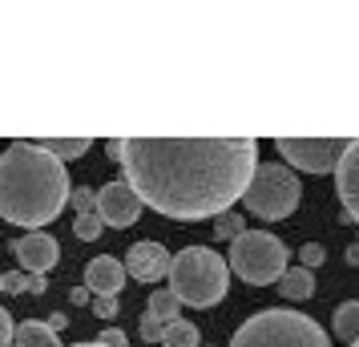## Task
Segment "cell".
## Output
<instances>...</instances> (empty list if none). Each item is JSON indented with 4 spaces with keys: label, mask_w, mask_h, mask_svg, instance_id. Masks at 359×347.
Here are the masks:
<instances>
[{
    "label": "cell",
    "mask_w": 359,
    "mask_h": 347,
    "mask_svg": "<svg viewBox=\"0 0 359 347\" xmlns=\"http://www.w3.org/2000/svg\"><path fill=\"white\" fill-rule=\"evenodd\" d=\"M105 154H109L114 162H121V154H126V137H114V142H105Z\"/></svg>",
    "instance_id": "obj_28"
},
{
    "label": "cell",
    "mask_w": 359,
    "mask_h": 347,
    "mask_svg": "<svg viewBox=\"0 0 359 347\" xmlns=\"http://www.w3.org/2000/svg\"><path fill=\"white\" fill-rule=\"evenodd\" d=\"M49 327H53V331H61V327H65V311H57V315H53V319H49Z\"/></svg>",
    "instance_id": "obj_30"
},
{
    "label": "cell",
    "mask_w": 359,
    "mask_h": 347,
    "mask_svg": "<svg viewBox=\"0 0 359 347\" xmlns=\"http://www.w3.org/2000/svg\"><path fill=\"white\" fill-rule=\"evenodd\" d=\"M299 259H303V263H299V266H307V271H311V266H319V263H323V259H327L323 243H307V247H303V254H299Z\"/></svg>",
    "instance_id": "obj_24"
},
{
    "label": "cell",
    "mask_w": 359,
    "mask_h": 347,
    "mask_svg": "<svg viewBox=\"0 0 359 347\" xmlns=\"http://www.w3.org/2000/svg\"><path fill=\"white\" fill-rule=\"evenodd\" d=\"M85 287L93 295H117L126 287V263H117L109 254H97L93 263L85 266Z\"/></svg>",
    "instance_id": "obj_12"
},
{
    "label": "cell",
    "mask_w": 359,
    "mask_h": 347,
    "mask_svg": "<svg viewBox=\"0 0 359 347\" xmlns=\"http://www.w3.org/2000/svg\"><path fill=\"white\" fill-rule=\"evenodd\" d=\"M170 250L162 247V243H154V238H146V243H133L130 247V263H126V271H130L133 279L142 283H158V279H170Z\"/></svg>",
    "instance_id": "obj_11"
},
{
    "label": "cell",
    "mask_w": 359,
    "mask_h": 347,
    "mask_svg": "<svg viewBox=\"0 0 359 347\" xmlns=\"http://www.w3.org/2000/svg\"><path fill=\"white\" fill-rule=\"evenodd\" d=\"M347 142H351V137H278L275 149L291 165L307 170V174H327V170L339 165Z\"/></svg>",
    "instance_id": "obj_7"
},
{
    "label": "cell",
    "mask_w": 359,
    "mask_h": 347,
    "mask_svg": "<svg viewBox=\"0 0 359 347\" xmlns=\"http://www.w3.org/2000/svg\"><path fill=\"white\" fill-rule=\"evenodd\" d=\"M97 218L105 226H117V231L133 226V222L142 218V198H137V190H133L126 178L105 182L97 190Z\"/></svg>",
    "instance_id": "obj_8"
},
{
    "label": "cell",
    "mask_w": 359,
    "mask_h": 347,
    "mask_svg": "<svg viewBox=\"0 0 359 347\" xmlns=\"http://www.w3.org/2000/svg\"><path fill=\"white\" fill-rule=\"evenodd\" d=\"M226 259L210 247H186L170 263V291L178 303L190 307H214L226 299Z\"/></svg>",
    "instance_id": "obj_3"
},
{
    "label": "cell",
    "mask_w": 359,
    "mask_h": 347,
    "mask_svg": "<svg viewBox=\"0 0 359 347\" xmlns=\"http://www.w3.org/2000/svg\"><path fill=\"white\" fill-rule=\"evenodd\" d=\"M230 271L255 287L278 283L287 275V247L271 231H243L230 243Z\"/></svg>",
    "instance_id": "obj_5"
},
{
    "label": "cell",
    "mask_w": 359,
    "mask_h": 347,
    "mask_svg": "<svg viewBox=\"0 0 359 347\" xmlns=\"http://www.w3.org/2000/svg\"><path fill=\"white\" fill-rule=\"evenodd\" d=\"M69 170L53 154L36 149L20 137L0 154V218L17 226H45L65 210L69 202Z\"/></svg>",
    "instance_id": "obj_2"
},
{
    "label": "cell",
    "mask_w": 359,
    "mask_h": 347,
    "mask_svg": "<svg viewBox=\"0 0 359 347\" xmlns=\"http://www.w3.org/2000/svg\"><path fill=\"white\" fill-rule=\"evenodd\" d=\"M13 254H17V263L29 271V275H41V271H49V266H57V259H61V247H57V238L45 231H29L25 238H17L13 243Z\"/></svg>",
    "instance_id": "obj_9"
},
{
    "label": "cell",
    "mask_w": 359,
    "mask_h": 347,
    "mask_svg": "<svg viewBox=\"0 0 359 347\" xmlns=\"http://www.w3.org/2000/svg\"><path fill=\"white\" fill-rule=\"evenodd\" d=\"M13 343L17 347H61V339H57V331H53L49 323H41V319H25V323H17Z\"/></svg>",
    "instance_id": "obj_13"
},
{
    "label": "cell",
    "mask_w": 359,
    "mask_h": 347,
    "mask_svg": "<svg viewBox=\"0 0 359 347\" xmlns=\"http://www.w3.org/2000/svg\"><path fill=\"white\" fill-rule=\"evenodd\" d=\"M33 146L53 154L57 162H73V158H81L93 142H89V137H33Z\"/></svg>",
    "instance_id": "obj_14"
},
{
    "label": "cell",
    "mask_w": 359,
    "mask_h": 347,
    "mask_svg": "<svg viewBox=\"0 0 359 347\" xmlns=\"http://www.w3.org/2000/svg\"><path fill=\"white\" fill-rule=\"evenodd\" d=\"M335 335L347 339V343H355V339H359V299L343 303L339 311H335Z\"/></svg>",
    "instance_id": "obj_18"
},
{
    "label": "cell",
    "mask_w": 359,
    "mask_h": 347,
    "mask_svg": "<svg viewBox=\"0 0 359 347\" xmlns=\"http://www.w3.org/2000/svg\"><path fill=\"white\" fill-rule=\"evenodd\" d=\"M351 347H359V339H355V343H351Z\"/></svg>",
    "instance_id": "obj_34"
},
{
    "label": "cell",
    "mask_w": 359,
    "mask_h": 347,
    "mask_svg": "<svg viewBox=\"0 0 359 347\" xmlns=\"http://www.w3.org/2000/svg\"><path fill=\"white\" fill-rule=\"evenodd\" d=\"M178 307H182V303H178V295H174L170 287L154 291V295H149V303H146V311L154 315V319H162V323H174V319H182Z\"/></svg>",
    "instance_id": "obj_17"
},
{
    "label": "cell",
    "mask_w": 359,
    "mask_h": 347,
    "mask_svg": "<svg viewBox=\"0 0 359 347\" xmlns=\"http://www.w3.org/2000/svg\"><path fill=\"white\" fill-rule=\"evenodd\" d=\"M335 186H339V202H343V222H359V137L347 142L339 165H335Z\"/></svg>",
    "instance_id": "obj_10"
},
{
    "label": "cell",
    "mask_w": 359,
    "mask_h": 347,
    "mask_svg": "<svg viewBox=\"0 0 359 347\" xmlns=\"http://www.w3.org/2000/svg\"><path fill=\"white\" fill-rule=\"evenodd\" d=\"M93 311H97L101 319H114L117 315V295H97L93 299Z\"/></svg>",
    "instance_id": "obj_25"
},
{
    "label": "cell",
    "mask_w": 359,
    "mask_h": 347,
    "mask_svg": "<svg viewBox=\"0 0 359 347\" xmlns=\"http://www.w3.org/2000/svg\"><path fill=\"white\" fill-rule=\"evenodd\" d=\"M214 234L234 243V238L243 234V215H238V210H226V215H218V218H214Z\"/></svg>",
    "instance_id": "obj_21"
},
{
    "label": "cell",
    "mask_w": 359,
    "mask_h": 347,
    "mask_svg": "<svg viewBox=\"0 0 359 347\" xmlns=\"http://www.w3.org/2000/svg\"><path fill=\"white\" fill-rule=\"evenodd\" d=\"M73 347H101V343H73Z\"/></svg>",
    "instance_id": "obj_32"
},
{
    "label": "cell",
    "mask_w": 359,
    "mask_h": 347,
    "mask_svg": "<svg viewBox=\"0 0 359 347\" xmlns=\"http://www.w3.org/2000/svg\"><path fill=\"white\" fill-rule=\"evenodd\" d=\"M101 231H105V222L97 218V210H93V215H77V218H73V234L85 238V243H97Z\"/></svg>",
    "instance_id": "obj_20"
},
{
    "label": "cell",
    "mask_w": 359,
    "mask_h": 347,
    "mask_svg": "<svg viewBox=\"0 0 359 347\" xmlns=\"http://www.w3.org/2000/svg\"><path fill=\"white\" fill-rule=\"evenodd\" d=\"M49 283H45V275H29V271H4V291H13V295H20V291H33V295H41Z\"/></svg>",
    "instance_id": "obj_19"
},
{
    "label": "cell",
    "mask_w": 359,
    "mask_h": 347,
    "mask_svg": "<svg viewBox=\"0 0 359 347\" xmlns=\"http://www.w3.org/2000/svg\"><path fill=\"white\" fill-rule=\"evenodd\" d=\"M126 182L142 206L165 218H218L246 194L259 170V142L250 137H130Z\"/></svg>",
    "instance_id": "obj_1"
},
{
    "label": "cell",
    "mask_w": 359,
    "mask_h": 347,
    "mask_svg": "<svg viewBox=\"0 0 359 347\" xmlns=\"http://www.w3.org/2000/svg\"><path fill=\"white\" fill-rule=\"evenodd\" d=\"M0 291H4V271H0Z\"/></svg>",
    "instance_id": "obj_33"
},
{
    "label": "cell",
    "mask_w": 359,
    "mask_h": 347,
    "mask_svg": "<svg viewBox=\"0 0 359 347\" xmlns=\"http://www.w3.org/2000/svg\"><path fill=\"white\" fill-rule=\"evenodd\" d=\"M230 347H331V339L311 315L291 311V307H271V311L250 315L234 331Z\"/></svg>",
    "instance_id": "obj_4"
},
{
    "label": "cell",
    "mask_w": 359,
    "mask_h": 347,
    "mask_svg": "<svg viewBox=\"0 0 359 347\" xmlns=\"http://www.w3.org/2000/svg\"><path fill=\"white\" fill-rule=\"evenodd\" d=\"M347 263H351V266H359V238L351 243V247H347Z\"/></svg>",
    "instance_id": "obj_29"
},
{
    "label": "cell",
    "mask_w": 359,
    "mask_h": 347,
    "mask_svg": "<svg viewBox=\"0 0 359 347\" xmlns=\"http://www.w3.org/2000/svg\"><path fill=\"white\" fill-rule=\"evenodd\" d=\"M97 343H101V347H126V335H121L117 327H105V331L97 335Z\"/></svg>",
    "instance_id": "obj_27"
},
{
    "label": "cell",
    "mask_w": 359,
    "mask_h": 347,
    "mask_svg": "<svg viewBox=\"0 0 359 347\" xmlns=\"http://www.w3.org/2000/svg\"><path fill=\"white\" fill-rule=\"evenodd\" d=\"M69 202L77 206V215H93V210H97V190L77 186V190H69Z\"/></svg>",
    "instance_id": "obj_22"
},
{
    "label": "cell",
    "mask_w": 359,
    "mask_h": 347,
    "mask_svg": "<svg viewBox=\"0 0 359 347\" xmlns=\"http://www.w3.org/2000/svg\"><path fill=\"white\" fill-rule=\"evenodd\" d=\"M69 299H73V303H85V299H89V287H77V291H73Z\"/></svg>",
    "instance_id": "obj_31"
},
{
    "label": "cell",
    "mask_w": 359,
    "mask_h": 347,
    "mask_svg": "<svg viewBox=\"0 0 359 347\" xmlns=\"http://www.w3.org/2000/svg\"><path fill=\"white\" fill-rule=\"evenodd\" d=\"M202 335L190 319H174V323H165V335H162V347H202L198 343Z\"/></svg>",
    "instance_id": "obj_16"
},
{
    "label": "cell",
    "mask_w": 359,
    "mask_h": 347,
    "mask_svg": "<svg viewBox=\"0 0 359 347\" xmlns=\"http://www.w3.org/2000/svg\"><path fill=\"white\" fill-rule=\"evenodd\" d=\"M13 335H17V323H13V315L0 307V347H8L13 343Z\"/></svg>",
    "instance_id": "obj_26"
},
{
    "label": "cell",
    "mask_w": 359,
    "mask_h": 347,
    "mask_svg": "<svg viewBox=\"0 0 359 347\" xmlns=\"http://www.w3.org/2000/svg\"><path fill=\"white\" fill-rule=\"evenodd\" d=\"M137 331H142V339L146 343H162V335H165V323L162 319H154V315H142V323H137Z\"/></svg>",
    "instance_id": "obj_23"
},
{
    "label": "cell",
    "mask_w": 359,
    "mask_h": 347,
    "mask_svg": "<svg viewBox=\"0 0 359 347\" xmlns=\"http://www.w3.org/2000/svg\"><path fill=\"white\" fill-rule=\"evenodd\" d=\"M278 295L283 299H311L315 295V275L307 266H287V275L278 279Z\"/></svg>",
    "instance_id": "obj_15"
},
{
    "label": "cell",
    "mask_w": 359,
    "mask_h": 347,
    "mask_svg": "<svg viewBox=\"0 0 359 347\" xmlns=\"http://www.w3.org/2000/svg\"><path fill=\"white\" fill-rule=\"evenodd\" d=\"M299 198H303V186H299V178L291 174V165L262 162L259 170H255L250 186H246L243 206L250 215L278 222V218H287L294 206H299Z\"/></svg>",
    "instance_id": "obj_6"
}]
</instances>
